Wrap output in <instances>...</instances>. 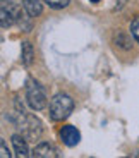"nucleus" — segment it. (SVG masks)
<instances>
[{"label": "nucleus", "mask_w": 139, "mask_h": 158, "mask_svg": "<svg viewBox=\"0 0 139 158\" xmlns=\"http://www.w3.org/2000/svg\"><path fill=\"white\" fill-rule=\"evenodd\" d=\"M72 110H74V100L69 95H64V93L55 95L50 100V105H48V115L55 122L67 118Z\"/></svg>", "instance_id": "nucleus-1"}, {"label": "nucleus", "mask_w": 139, "mask_h": 158, "mask_svg": "<svg viewBox=\"0 0 139 158\" xmlns=\"http://www.w3.org/2000/svg\"><path fill=\"white\" fill-rule=\"evenodd\" d=\"M17 127H19V134H22L28 139V143H36L43 134V126L41 120L36 118L31 114H24L17 120Z\"/></svg>", "instance_id": "nucleus-2"}, {"label": "nucleus", "mask_w": 139, "mask_h": 158, "mask_svg": "<svg viewBox=\"0 0 139 158\" xmlns=\"http://www.w3.org/2000/svg\"><path fill=\"white\" fill-rule=\"evenodd\" d=\"M26 100H28L29 107L33 108V110H43L45 107H47V91H45V88L41 86L38 81H35V79H29L28 84H26Z\"/></svg>", "instance_id": "nucleus-3"}, {"label": "nucleus", "mask_w": 139, "mask_h": 158, "mask_svg": "<svg viewBox=\"0 0 139 158\" xmlns=\"http://www.w3.org/2000/svg\"><path fill=\"white\" fill-rule=\"evenodd\" d=\"M21 5H16L9 2V0H2V9H0V21H2V28H10L12 24L17 21V12H19Z\"/></svg>", "instance_id": "nucleus-4"}, {"label": "nucleus", "mask_w": 139, "mask_h": 158, "mask_svg": "<svg viewBox=\"0 0 139 158\" xmlns=\"http://www.w3.org/2000/svg\"><path fill=\"white\" fill-rule=\"evenodd\" d=\"M60 139L65 146H76L77 143L81 141V132L76 129L74 126H64L60 131Z\"/></svg>", "instance_id": "nucleus-5"}, {"label": "nucleus", "mask_w": 139, "mask_h": 158, "mask_svg": "<svg viewBox=\"0 0 139 158\" xmlns=\"http://www.w3.org/2000/svg\"><path fill=\"white\" fill-rule=\"evenodd\" d=\"M12 146H14V153H16V156L19 158H26L29 156V148H28V139L24 138L22 134H14L12 136Z\"/></svg>", "instance_id": "nucleus-6"}, {"label": "nucleus", "mask_w": 139, "mask_h": 158, "mask_svg": "<svg viewBox=\"0 0 139 158\" xmlns=\"http://www.w3.org/2000/svg\"><path fill=\"white\" fill-rule=\"evenodd\" d=\"M31 155L36 158H57L59 156V151H57V148L53 146V144H50V143H40L38 146H35V150H33Z\"/></svg>", "instance_id": "nucleus-7"}, {"label": "nucleus", "mask_w": 139, "mask_h": 158, "mask_svg": "<svg viewBox=\"0 0 139 158\" xmlns=\"http://www.w3.org/2000/svg\"><path fill=\"white\" fill-rule=\"evenodd\" d=\"M31 19H33L31 14H29L24 7H21L19 12H17V21L16 23L19 24V28L22 29V31H31L33 29V21Z\"/></svg>", "instance_id": "nucleus-8"}, {"label": "nucleus", "mask_w": 139, "mask_h": 158, "mask_svg": "<svg viewBox=\"0 0 139 158\" xmlns=\"http://www.w3.org/2000/svg\"><path fill=\"white\" fill-rule=\"evenodd\" d=\"M22 7L33 17H38L41 14V10H43V0H22Z\"/></svg>", "instance_id": "nucleus-9"}, {"label": "nucleus", "mask_w": 139, "mask_h": 158, "mask_svg": "<svg viewBox=\"0 0 139 158\" xmlns=\"http://www.w3.org/2000/svg\"><path fill=\"white\" fill-rule=\"evenodd\" d=\"M21 59H22L24 65H31L33 60H35V50H33V45L29 41H22V52H21Z\"/></svg>", "instance_id": "nucleus-10"}, {"label": "nucleus", "mask_w": 139, "mask_h": 158, "mask_svg": "<svg viewBox=\"0 0 139 158\" xmlns=\"http://www.w3.org/2000/svg\"><path fill=\"white\" fill-rule=\"evenodd\" d=\"M115 41H117V45H119V47L125 48V50H129V48L132 47V40L129 38V36H125L124 33H119V35H117Z\"/></svg>", "instance_id": "nucleus-11"}, {"label": "nucleus", "mask_w": 139, "mask_h": 158, "mask_svg": "<svg viewBox=\"0 0 139 158\" xmlns=\"http://www.w3.org/2000/svg\"><path fill=\"white\" fill-rule=\"evenodd\" d=\"M45 4H48L52 9H64L69 5V2L71 0H43Z\"/></svg>", "instance_id": "nucleus-12"}, {"label": "nucleus", "mask_w": 139, "mask_h": 158, "mask_svg": "<svg viewBox=\"0 0 139 158\" xmlns=\"http://www.w3.org/2000/svg\"><path fill=\"white\" fill-rule=\"evenodd\" d=\"M131 35H132V38L139 43V16H136L134 19H132V23H131Z\"/></svg>", "instance_id": "nucleus-13"}, {"label": "nucleus", "mask_w": 139, "mask_h": 158, "mask_svg": "<svg viewBox=\"0 0 139 158\" xmlns=\"http://www.w3.org/2000/svg\"><path fill=\"white\" fill-rule=\"evenodd\" d=\"M0 151H2V158H9L10 156V153H9V150H7V146H5V141H2L0 143Z\"/></svg>", "instance_id": "nucleus-14"}, {"label": "nucleus", "mask_w": 139, "mask_h": 158, "mask_svg": "<svg viewBox=\"0 0 139 158\" xmlns=\"http://www.w3.org/2000/svg\"><path fill=\"white\" fill-rule=\"evenodd\" d=\"M91 2H100V0H91Z\"/></svg>", "instance_id": "nucleus-15"}]
</instances>
